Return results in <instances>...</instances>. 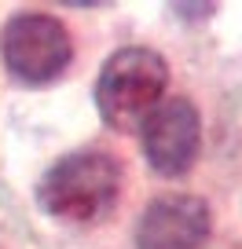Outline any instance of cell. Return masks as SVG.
<instances>
[{
	"mask_svg": "<svg viewBox=\"0 0 242 249\" xmlns=\"http://www.w3.org/2000/svg\"><path fill=\"white\" fill-rule=\"evenodd\" d=\"M121 161L99 147H85L59 158L37 183V202L48 216L92 224L107 216L121 198Z\"/></svg>",
	"mask_w": 242,
	"mask_h": 249,
	"instance_id": "1",
	"label": "cell"
},
{
	"mask_svg": "<svg viewBox=\"0 0 242 249\" xmlns=\"http://www.w3.org/2000/svg\"><path fill=\"white\" fill-rule=\"evenodd\" d=\"M169 88V62L154 48H121L99 70L95 81V110L114 132H132L162 103Z\"/></svg>",
	"mask_w": 242,
	"mask_h": 249,
	"instance_id": "2",
	"label": "cell"
},
{
	"mask_svg": "<svg viewBox=\"0 0 242 249\" xmlns=\"http://www.w3.org/2000/svg\"><path fill=\"white\" fill-rule=\"evenodd\" d=\"M0 52H4V66L11 70V77H19L22 85H52L70 66L74 40L59 18L40 15V11H22L4 26Z\"/></svg>",
	"mask_w": 242,
	"mask_h": 249,
	"instance_id": "3",
	"label": "cell"
},
{
	"mask_svg": "<svg viewBox=\"0 0 242 249\" xmlns=\"http://www.w3.org/2000/svg\"><path fill=\"white\" fill-rule=\"evenodd\" d=\"M143 158L158 176H184L202 150V117L187 95L162 99L140 124Z\"/></svg>",
	"mask_w": 242,
	"mask_h": 249,
	"instance_id": "4",
	"label": "cell"
},
{
	"mask_svg": "<svg viewBox=\"0 0 242 249\" xmlns=\"http://www.w3.org/2000/svg\"><path fill=\"white\" fill-rule=\"evenodd\" d=\"M213 231V213L198 195H162L136 224V249H198Z\"/></svg>",
	"mask_w": 242,
	"mask_h": 249,
	"instance_id": "5",
	"label": "cell"
}]
</instances>
